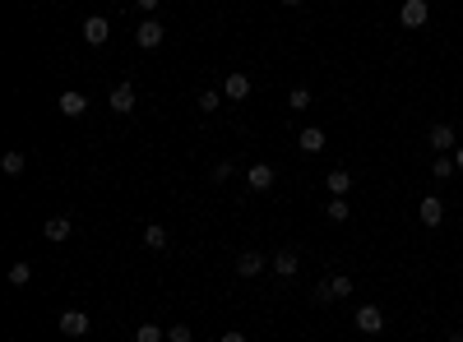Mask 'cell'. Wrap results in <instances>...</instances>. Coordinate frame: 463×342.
I'll return each instance as SVG.
<instances>
[{"label": "cell", "mask_w": 463, "mask_h": 342, "mask_svg": "<svg viewBox=\"0 0 463 342\" xmlns=\"http://www.w3.org/2000/svg\"><path fill=\"white\" fill-rule=\"evenodd\" d=\"M222 98H250V74H227Z\"/></svg>", "instance_id": "cell-12"}, {"label": "cell", "mask_w": 463, "mask_h": 342, "mask_svg": "<svg viewBox=\"0 0 463 342\" xmlns=\"http://www.w3.org/2000/svg\"><path fill=\"white\" fill-rule=\"evenodd\" d=\"M167 333L158 329V324H139V329H134V342H163Z\"/></svg>", "instance_id": "cell-18"}, {"label": "cell", "mask_w": 463, "mask_h": 342, "mask_svg": "<svg viewBox=\"0 0 463 342\" xmlns=\"http://www.w3.org/2000/svg\"><path fill=\"white\" fill-rule=\"evenodd\" d=\"M329 287H334V301H343V296H353V277H329Z\"/></svg>", "instance_id": "cell-23"}, {"label": "cell", "mask_w": 463, "mask_h": 342, "mask_svg": "<svg viewBox=\"0 0 463 342\" xmlns=\"http://www.w3.org/2000/svg\"><path fill=\"white\" fill-rule=\"evenodd\" d=\"M144 245H148V250H167V232L163 227H148V232H144Z\"/></svg>", "instance_id": "cell-21"}, {"label": "cell", "mask_w": 463, "mask_h": 342, "mask_svg": "<svg viewBox=\"0 0 463 342\" xmlns=\"http://www.w3.org/2000/svg\"><path fill=\"white\" fill-rule=\"evenodd\" d=\"M283 5H301V0H283Z\"/></svg>", "instance_id": "cell-32"}, {"label": "cell", "mask_w": 463, "mask_h": 342, "mask_svg": "<svg viewBox=\"0 0 463 342\" xmlns=\"http://www.w3.org/2000/svg\"><path fill=\"white\" fill-rule=\"evenodd\" d=\"M315 301H320V305H329V301H334V287H329V282H320V287H315Z\"/></svg>", "instance_id": "cell-27"}, {"label": "cell", "mask_w": 463, "mask_h": 342, "mask_svg": "<svg viewBox=\"0 0 463 342\" xmlns=\"http://www.w3.org/2000/svg\"><path fill=\"white\" fill-rule=\"evenodd\" d=\"M297 268H301L297 250H278V254H274V273H278V277H297Z\"/></svg>", "instance_id": "cell-10"}, {"label": "cell", "mask_w": 463, "mask_h": 342, "mask_svg": "<svg viewBox=\"0 0 463 342\" xmlns=\"http://www.w3.org/2000/svg\"><path fill=\"white\" fill-rule=\"evenodd\" d=\"M353 320H357V329H362V333H380V329H385V310H380V305H362Z\"/></svg>", "instance_id": "cell-5"}, {"label": "cell", "mask_w": 463, "mask_h": 342, "mask_svg": "<svg viewBox=\"0 0 463 342\" xmlns=\"http://www.w3.org/2000/svg\"><path fill=\"white\" fill-rule=\"evenodd\" d=\"M167 342H190V324H172V329H167Z\"/></svg>", "instance_id": "cell-26"}, {"label": "cell", "mask_w": 463, "mask_h": 342, "mask_svg": "<svg viewBox=\"0 0 463 342\" xmlns=\"http://www.w3.org/2000/svg\"><path fill=\"white\" fill-rule=\"evenodd\" d=\"M426 19H431L426 0H403V10H398V23H403V28H421Z\"/></svg>", "instance_id": "cell-2"}, {"label": "cell", "mask_w": 463, "mask_h": 342, "mask_svg": "<svg viewBox=\"0 0 463 342\" xmlns=\"http://www.w3.org/2000/svg\"><path fill=\"white\" fill-rule=\"evenodd\" d=\"M209 176H213V180H227V176H231V162H218V166L209 171Z\"/></svg>", "instance_id": "cell-28"}, {"label": "cell", "mask_w": 463, "mask_h": 342, "mask_svg": "<svg viewBox=\"0 0 463 342\" xmlns=\"http://www.w3.org/2000/svg\"><path fill=\"white\" fill-rule=\"evenodd\" d=\"M297 144H301V153H320V148H324V130H320V125H306Z\"/></svg>", "instance_id": "cell-13"}, {"label": "cell", "mask_w": 463, "mask_h": 342, "mask_svg": "<svg viewBox=\"0 0 463 342\" xmlns=\"http://www.w3.org/2000/svg\"><path fill=\"white\" fill-rule=\"evenodd\" d=\"M454 166H459V171H463V144L454 148Z\"/></svg>", "instance_id": "cell-31"}, {"label": "cell", "mask_w": 463, "mask_h": 342, "mask_svg": "<svg viewBox=\"0 0 463 342\" xmlns=\"http://www.w3.org/2000/svg\"><path fill=\"white\" fill-rule=\"evenodd\" d=\"M23 166H28L23 153H5V157H0V171H5V176H23Z\"/></svg>", "instance_id": "cell-17"}, {"label": "cell", "mask_w": 463, "mask_h": 342, "mask_svg": "<svg viewBox=\"0 0 463 342\" xmlns=\"http://www.w3.org/2000/svg\"><path fill=\"white\" fill-rule=\"evenodd\" d=\"M46 241H70V232H75V227H70V218H46Z\"/></svg>", "instance_id": "cell-15"}, {"label": "cell", "mask_w": 463, "mask_h": 342, "mask_svg": "<svg viewBox=\"0 0 463 342\" xmlns=\"http://www.w3.org/2000/svg\"><path fill=\"white\" fill-rule=\"evenodd\" d=\"M417 218L426 222V227H440V222H445V204H440L436 195H426V199L417 204Z\"/></svg>", "instance_id": "cell-7"}, {"label": "cell", "mask_w": 463, "mask_h": 342, "mask_svg": "<svg viewBox=\"0 0 463 342\" xmlns=\"http://www.w3.org/2000/svg\"><path fill=\"white\" fill-rule=\"evenodd\" d=\"M431 148H436V153H445V148H454V139H459V134H454V125H431Z\"/></svg>", "instance_id": "cell-11"}, {"label": "cell", "mask_w": 463, "mask_h": 342, "mask_svg": "<svg viewBox=\"0 0 463 342\" xmlns=\"http://www.w3.org/2000/svg\"><path fill=\"white\" fill-rule=\"evenodd\" d=\"M134 5H139L144 14H153V10H158V0H134Z\"/></svg>", "instance_id": "cell-29"}, {"label": "cell", "mask_w": 463, "mask_h": 342, "mask_svg": "<svg viewBox=\"0 0 463 342\" xmlns=\"http://www.w3.org/2000/svg\"><path fill=\"white\" fill-rule=\"evenodd\" d=\"M28 282H33V268H28V264H14L10 268V287H28Z\"/></svg>", "instance_id": "cell-19"}, {"label": "cell", "mask_w": 463, "mask_h": 342, "mask_svg": "<svg viewBox=\"0 0 463 342\" xmlns=\"http://www.w3.org/2000/svg\"><path fill=\"white\" fill-rule=\"evenodd\" d=\"M324 213H329V222H348V218H353V204H348L343 195H334L329 204H324Z\"/></svg>", "instance_id": "cell-16"}, {"label": "cell", "mask_w": 463, "mask_h": 342, "mask_svg": "<svg viewBox=\"0 0 463 342\" xmlns=\"http://www.w3.org/2000/svg\"><path fill=\"white\" fill-rule=\"evenodd\" d=\"M324 180H329V190H334V195H348V185H353V176H348V171H329Z\"/></svg>", "instance_id": "cell-20"}, {"label": "cell", "mask_w": 463, "mask_h": 342, "mask_svg": "<svg viewBox=\"0 0 463 342\" xmlns=\"http://www.w3.org/2000/svg\"><path fill=\"white\" fill-rule=\"evenodd\" d=\"M236 273H241V277H260V273H265V254H260V250H246L241 259H236Z\"/></svg>", "instance_id": "cell-9"}, {"label": "cell", "mask_w": 463, "mask_h": 342, "mask_svg": "<svg viewBox=\"0 0 463 342\" xmlns=\"http://www.w3.org/2000/svg\"><path fill=\"white\" fill-rule=\"evenodd\" d=\"M218 342H246V333H222Z\"/></svg>", "instance_id": "cell-30"}, {"label": "cell", "mask_w": 463, "mask_h": 342, "mask_svg": "<svg viewBox=\"0 0 463 342\" xmlns=\"http://www.w3.org/2000/svg\"><path fill=\"white\" fill-rule=\"evenodd\" d=\"M111 37V23L102 19V14H89V19H84V42L89 46H102Z\"/></svg>", "instance_id": "cell-4"}, {"label": "cell", "mask_w": 463, "mask_h": 342, "mask_svg": "<svg viewBox=\"0 0 463 342\" xmlns=\"http://www.w3.org/2000/svg\"><path fill=\"white\" fill-rule=\"evenodd\" d=\"M287 107H292V111H306L310 107V88H292V93H287Z\"/></svg>", "instance_id": "cell-22"}, {"label": "cell", "mask_w": 463, "mask_h": 342, "mask_svg": "<svg viewBox=\"0 0 463 342\" xmlns=\"http://www.w3.org/2000/svg\"><path fill=\"white\" fill-rule=\"evenodd\" d=\"M199 111H218V102H222V93H213V88H204V93H199Z\"/></svg>", "instance_id": "cell-24"}, {"label": "cell", "mask_w": 463, "mask_h": 342, "mask_svg": "<svg viewBox=\"0 0 463 342\" xmlns=\"http://www.w3.org/2000/svg\"><path fill=\"white\" fill-rule=\"evenodd\" d=\"M134 42H139L144 51L163 46V23H158V19H144V23H134Z\"/></svg>", "instance_id": "cell-3"}, {"label": "cell", "mask_w": 463, "mask_h": 342, "mask_svg": "<svg viewBox=\"0 0 463 342\" xmlns=\"http://www.w3.org/2000/svg\"><path fill=\"white\" fill-rule=\"evenodd\" d=\"M56 107H61V116H84V111H89V98H84V93H61Z\"/></svg>", "instance_id": "cell-8"}, {"label": "cell", "mask_w": 463, "mask_h": 342, "mask_svg": "<svg viewBox=\"0 0 463 342\" xmlns=\"http://www.w3.org/2000/svg\"><path fill=\"white\" fill-rule=\"evenodd\" d=\"M246 180H250L255 195H265V190H274V166H269V162H255L250 171H246Z\"/></svg>", "instance_id": "cell-6"}, {"label": "cell", "mask_w": 463, "mask_h": 342, "mask_svg": "<svg viewBox=\"0 0 463 342\" xmlns=\"http://www.w3.org/2000/svg\"><path fill=\"white\" fill-rule=\"evenodd\" d=\"M431 171H436V180H445V176H454V171H459V166H454L450 157H436V166H431Z\"/></svg>", "instance_id": "cell-25"}, {"label": "cell", "mask_w": 463, "mask_h": 342, "mask_svg": "<svg viewBox=\"0 0 463 342\" xmlns=\"http://www.w3.org/2000/svg\"><path fill=\"white\" fill-rule=\"evenodd\" d=\"M111 111H134V88L130 84H116V88H111Z\"/></svg>", "instance_id": "cell-14"}, {"label": "cell", "mask_w": 463, "mask_h": 342, "mask_svg": "<svg viewBox=\"0 0 463 342\" xmlns=\"http://www.w3.org/2000/svg\"><path fill=\"white\" fill-rule=\"evenodd\" d=\"M56 324H61V333H65V338H84V333L93 329V320L84 315V310H65V315H61Z\"/></svg>", "instance_id": "cell-1"}]
</instances>
